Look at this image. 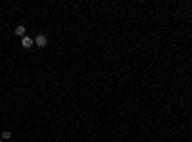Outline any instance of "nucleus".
<instances>
[{
    "instance_id": "1",
    "label": "nucleus",
    "mask_w": 192,
    "mask_h": 142,
    "mask_svg": "<svg viewBox=\"0 0 192 142\" xmlns=\"http://www.w3.org/2000/svg\"><path fill=\"white\" fill-rule=\"evenodd\" d=\"M35 46H37V48L48 46V36H46V35H37V36H35Z\"/></svg>"
},
{
    "instance_id": "2",
    "label": "nucleus",
    "mask_w": 192,
    "mask_h": 142,
    "mask_svg": "<svg viewBox=\"0 0 192 142\" xmlns=\"http://www.w3.org/2000/svg\"><path fill=\"white\" fill-rule=\"evenodd\" d=\"M33 44H35V39H31V36L25 35V36L21 39V46H23V48H31Z\"/></svg>"
},
{
    "instance_id": "3",
    "label": "nucleus",
    "mask_w": 192,
    "mask_h": 142,
    "mask_svg": "<svg viewBox=\"0 0 192 142\" xmlns=\"http://www.w3.org/2000/svg\"><path fill=\"white\" fill-rule=\"evenodd\" d=\"M14 33L18 35V36H21V39H23V36H25V27H23V25H18V27H15V31H14Z\"/></svg>"
},
{
    "instance_id": "4",
    "label": "nucleus",
    "mask_w": 192,
    "mask_h": 142,
    "mask_svg": "<svg viewBox=\"0 0 192 142\" xmlns=\"http://www.w3.org/2000/svg\"><path fill=\"white\" fill-rule=\"evenodd\" d=\"M0 138H4V140L12 138V133H10V131H4V133H2V136H0Z\"/></svg>"
},
{
    "instance_id": "5",
    "label": "nucleus",
    "mask_w": 192,
    "mask_h": 142,
    "mask_svg": "<svg viewBox=\"0 0 192 142\" xmlns=\"http://www.w3.org/2000/svg\"><path fill=\"white\" fill-rule=\"evenodd\" d=\"M0 142H2V138H0Z\"/></svg>"
}]
</instances>
